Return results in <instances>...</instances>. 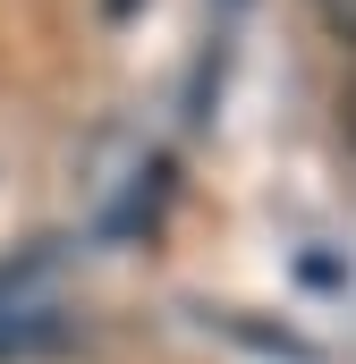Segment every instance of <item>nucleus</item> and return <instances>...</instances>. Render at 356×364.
Instances as JSON below:
<instances>
[{
	"instance_id": "f257e3e1",
	"label": "nucleus",
	"mask_w": 356,
	"mask_h": 364,
	"mask_svg": "<svg viewBox=\"0 0 356 364\" xmlns=\"http://www.w3.org/2000/svg\"><path fill=\"white\" fill-rule=\"evenodd\" d=\"M314 17H323V34L356 60V0H314Z\"/></svg>"
},
{
	"instance_id": "f03ea898",
	"label": "nucleus",
	"mask_w": 356,
	"mask_h": 364,
	"mask_svg": "<svg viewBox=\"0 0 356 364\" xmlns=\"http://www.w3.org/2000/svg\"><path fill=\"white\" fill-rule=\"evenodd\" d=\"M102 9H110V17H136V9H145V0H102Z\"/></svg>"
},
{
	"instance_id": "7ed1b4c3",
	"label": "nucleus",
	"mask_w": 356,
	"mask_h": 364,
	"mask_svg": "<svg viewBox=\"0 0 356 364\" xmlns=\"http://www.w3.org/2000/svg\"><path fill=\"white\" fill-rule=\"evenodd\" d=\"M348 119H356V102H348Z\"/></svg>"
}]
</instances>
